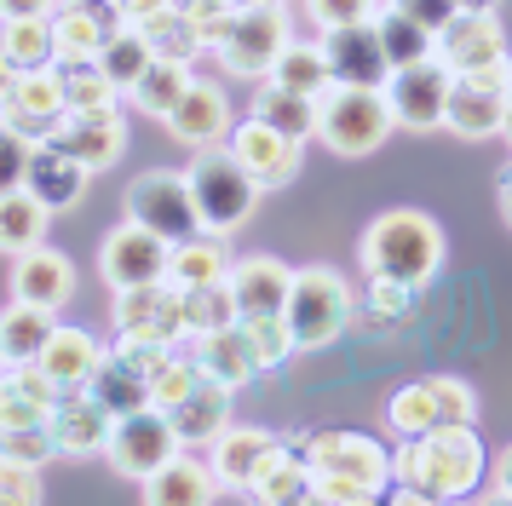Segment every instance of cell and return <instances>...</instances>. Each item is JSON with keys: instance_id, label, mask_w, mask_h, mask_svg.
Wrapping results in <instances>:
<instances>
[{"instance_id": "obj_1", "label": "cell", "mask_w": 512, "mask_h": 506, "mask_svg": "<svg viewBox=\"0 0 512 506\" xmlns=\"http://www.w3.org/2000/svg\"><path fill=\"white\" fill-rule=\"evenodd\" d=\"M392 478L397 489H386V495L403 506L466 501L484 483V443L472 426H432L420 437H397Z\"/></svg>"}, {"instance_id": "obj_2", "label": "cell", "mask_w": 512, "mask_h": 506, "mask_svg": "<svg viewBox=\"0 0 512 506\" xmlns=\"http://www.w3.org/2000/svg\"><path fill=\"white\" fill-rule=\"evenodd\" d=\"M311 460V501L323 506H369L392 489V449L363 432H317L305 437Z\"/></svg>"}, {"instance_id": "obj_3", "label": "cell", "mask_w": 512, "mask_h": 506, "mask_svg": "<svg viewBox=\"0 0 512 506\" xmlns=\"http://www.w3.org/2000/svg\"><path fill=\"white\" fill-rule=\"evenodd\" d=\"M357 253H363L369 276H397V282L426 288L443 271V230L426 213H415V207H386V213L369 219Z\"/></svg>"}, {"instance_id": "obj_4", "label": "cell", "mask_w": 512, "mask_h": 506, "mask_svg": "<svg viewBox=\"0 0 512 506\" xmlns=\"http://www.w3.org/2000/svg\"><path fill=\"white\" fill-rule=\"evenodd\" d=\"M351 282L334 265H305L288 282V299H282V322H288V340L294 351H317V345H334L351 328Z\"/></svg>"}, {"instance_id": "obj_5", "label": "cell", "mask_w": 512, "mask_h": 506, "mask_svg": "<svg viewBox=\"0 0 512 506\" xmlns=\"http://www.w3.org/2000/svg\"><path fill=\"white\" fill-rule=\"evenodd\" d=\"M392 127H397L392 104H386L380 87H340V81H334V87L317 98V138H323L340 161L374 156Z\"/></svg>"}, {"instance_id": "obj_6", "label": "cell", "mask_w": 512, "mask_h": 506, "mask_svg": "<svg viewBox=\"0 0 512 506\" xmlns=\"http://www.w3.org/2000/svg\"><path fill=\"white\" fill-rule=\"evenodd\" d=\"M185 179H190V196H196V219H202V230L231 236V230H242L248 219H254L259 184L231 150H219V144H213V150H196V161L185 167Z\"/></svg>"}, {"instance_id": "obj_7", "label": "cell", "mask_w": 512, "mask_h": 506, "mask_svg": "<svg viewBox=\"0 0 512 506\" xmlns=\"http://www.w3.org/2000/svg\"><path fill=\"white\" fill-rule=\"evenodd\" d=\"M294 41L288 35V6L282 0H248V6H236L225 29H219V69L236 75V81H265L271 64H277V52Z\"/></svg>"}, {"instance_id": "obj_8", "label": "cell", "mask_w": 512, "mask_h": 506, "mask_svg": "<svg viewBox=\"0 0 512 506\" xmlns=\"http://www.w3.org/2000/svg\"><path fill=\"white\" fill-rule=\"evenodd\" d=\"M432 58H438L449 75H489V81H507L512 75L507 35H501L495 12H455V18L438 29Z\"/></svg>"}, {"instance_id": "obj_9", "label": "cell", "mask_w": 512, "mask_h": 506, "mask_svg": "<svg viewBox=\"0 0 512 506\" xmlns=\"http://www.w3.org/2000/svg\"><path fill=\"white\" fill-rule=\"evenodd\" d=\"M110 328L127 345H150V351H173L185 345V317H179V288L173 282H144V288H121L110 299Z\"/></svg>"}, {"instance_id": "obj_10", "label": "cell", "mask_w": 512, "mask_h": 506, "mask_svg": "<svg viewBox=\"0 0 512 506\" xmlns=\"http://www.w3.org/2000/svg\"><path fill=\"white\" fill-rule=\"evenodd\" d=\"M179 449H185V443H179V432H173L167 409L150 403V409H133V414H121V420H116L104 460H110V472H116V478L144 483V478H156Z\"/></svg>"}, {"instance_id": "obj_11", "label": "cell", "mask_w": 512, "mask_h": 506, "mask_svg": "<svg viewBox=\"0 0 512 506\" xmlns=\"http://www.w3.org/2000/svg\"><path fill=\"white\" fill-rule=\"evenodd\" d=\"M127 219H139L144 230H156L167 242H185L190 230H202L190 179L173 173V167H144L139 179L127 184Z\"/></svg>"}, {"instance_id": "obj_12", "label": "cell", "mask_w": 512, "mask_h": 506, "mask_svg": "<svg viewBox=\"0 0 512 506\" xmlns=\"http://www.w3.org/2000/svg\"><path fill=\"white\" fill-rule=\"evenodd\" d=\"M167 253H173L167 236L144 230L139 219H121V225L104 236V248H98V276L110 282V294L144 288V282H167Z\"/></svg>"}, {"instance_id": "obj_13", "label": "cell", "mask_w": 512, "mask_h": 506, "mask_svg": "<svg viewBox=\"0 0 512 506\" xmlns=\"http://www.w3.org/2000/svg\"><path fill=\"white\" fill-rule=\"evenodd\" d=\"M64 115H70V104H64V75H58V64L18 69V81H12L6 104H0V121L18 138H29V144H47V138H58Z\"/></svg>"}, {"instance_id": "obj_14", "label": "cell", "mask_w": 512, "mask_h": 506, "mask_svg": "<svg viewBox=\"0 0 512 506\" xmlns=\"http://www.w3.org/2000/svg\"><path fill=\"white\" fill-rule=\"evenodd\" d=\"M449 69L438 58H420V64H403L386 75V104H392V121L409 127V133H432L443 127V104H449Z\"/></svg>"}, {"instance_id": "obj_15", "label": "cell", "mask_w": 512, "mask_h": 506, "mask_svg": "<svg viewBox=\"0 0 512 506\" xmlns=\"http://www.w3.org/2000/svg\"><path fill=\"white\" fill-rule=\"evenodd\" d=\"M47 426H52V443H58L64 460H93L110 449L116 414L104 409L87 386H75V391H58V403L47 409Z\"/></svg>"}, {"instance_id": "obj_16", "label": "cell", "mask_w": 512, "mask_h": 506, "mask_svg": "<svg viewBox=\"0 0 512 506\" xmlns=\"http://www.w3.org/2000/svg\"><path fill=\"white\" fill-rule=\"evenodd\" d=\"M225 150L254 173L259 190H282V184H294V173H300V150H305V144L248 115V121H236V127H231Z\"/></svg>"}, {"instance_id": "obj_17", "label": "cell", "mask_w": 512, "mask_h": 506, "mask_svg": "<svg viewBox=\"0 0 512 506\" xmlns=\"http://www.w3.org/2000/svg\"><path fill=\"white\" fill-rule=\"evenodd\" d=\"M323 58H328V75L340 87H386V52H380V35H374V18L369 23H340V29H323Z\"/></svg>"}, {"instance_id": "obj_18", "label": "cell", "mask_w": 512, "mask_h": 506, "mask_svg": "<svg viewBox=\"0 0 512 506\" xmlns=\"http://www.w3.org/2000/svg\"><path fill=\"white\" fill-rule=\"evenodd\" d=\"M443 127L455 138H495L507 127V81L455 75L449 81V104H443Z\"/></svg>"}, {"instance_id": "obj_19", "label": "cell", "mask_w": 512, "mask_h": 506, "mask_svg": "<svg viewBox=\"0 0 512 506\" xmlns=\"http://www.w3.org/2000/svg\"><path fill=\"white\" fill-rule=\"evenodd\" d=\"M162 127H167V138H179L185 150H213V144L231 138V98H225V87H213V81L196 75Z\"/></svg>"}, {"instance_id": "obj_20", "label": "cell", "mask_w": 512, "mask_h": 506, "mask_svg": "<svg viewBox=\"0 0 512 506\" xmlns=\"http://www.w3.org/2000/svg\"><path fill=\"white\" fill-rule=\"evenodd\" d=\"M52 144H58V150H70L87 173L116 167L121 150H127V121H121V104H110V110H87V115H64V127H58Z\"/></svg>"}, {"instance_id": "obj_21", "label": "cell", "mask_w": 512, "mask_h": 506, "mask_svg": "<svg viewBox=\"0 0 512 506\" xmlns=\"http://www.w3.org/2000/svg\"><path fill=\"white\" fill-rule=\"evenodd\" d=\"M87 184H93V173H87V167L70 156V150H58L52 138L29 150V179H24V190H29V196H35L41 207H52V213H64V207H81Z\"/></svg>"}, {"instance_id": "obj_22", "label": "cell", "mask_w": 512, "mask_h": 506, "mask_svg": "<svg viewBox=\"0 0 512 506\" xmlns=\"http://www.w3.org/2000/svg\"><path fill=\"white\" fill-rule=\"evenodd\" d=\"M75 294V265L58 248H29L12 259V299H29V305H47V311H64Z\"/></svg>"}, {"instance_id": "obj_23", "label": "cell", "mask_w": 512, "mask_h": 506, "mask_svg": "<svg viewBox=\"0 0 512 506\" xmlns=\"http://www.w3.org/2000/svg\"><path fill=\"white\" fill-rule=\"evenodd\" d=\"M248 495L265 501V506H300V501H311V460H305L300 437H277V443H271V455L259 460Z\"/></svg>"}, {"instance_id": "obj_24", "label": "cell", "mask_w": 512, "mask_h": 506, "mask_svg": "<svg viewBox=\"0 0 512 506\" xmlns=\"http://www.w3.org/2000/svg\"><path fill=\"white\" fill-rule=\"evenodd\" d=\"M225 282H231L236 311H242V317H271V311H282L294 271H288L282 259H271V253H248V259H231Z\"/></svg>"}, {"instance_id": "obj_25", "label": "cell", "mask_w": 512, "mask_h": 506, "mask_svg": "<svg viewBox=\"0 0 512 506\" xmlns=\"http://www.w3.org/2000/svg\"><path fill=\"white\" fill-rule=\"evenodd\" d=\"M231 397H236L231 386H219V380H208V374H202V380H196V386H190L185 397L167 409V420H173L179 443H185V449L213 443V437L231 426Z\"/></svg>"}, {"instance_id": "obj_26", "label": "cell", "mask_w": 512, "mask_h": 506, "mask_svg": "<svg viewBox=\"0 0 512 506\" xmlns=\"http://www.w3.org/2000/svg\"><path fill=\"white\" fill-rule=\"evenodd\" d=\"M144 501L150 506H208L219 501V478H213V466H202V460H190L185 449L167 460L156 478H144Z\"/></svg>"}, {"instance_id": "obj_27", "label": "cell", "mask_w": 512, "mask_h": 506, "mask_svg": "<svg viewBox=\"0 0 512 506\" xmlns=\"http://www.w3.org/2000/svg\"><path fill=\"white\" fill-rule=\"evenodd\" d=\"M231 271V242L219 230H190L185 242L167 253V282L173 288H202V282H225Z\"/></svg>"}, {"instance_id": "obj_28", "label": "cell", "mask_w": 512, "mask_h": 506, "mask_svg": "<svg viewBox=\"0 0 512 506\" xmlns=\"http://www.w3.org/2000/svg\"><path fill=\"white\" fill-rule=\"evenodd\" d=\"M271 443H277V432H259V426H225V432L213 437L208 449H213V478L219 483H231V489H242L248 495V483H254L259 472V460L271 455Z\"/></svg>"}, {"instance_id": "obj_29", "label": "cell", "mask_w": 512, "mask_h": 506, "mask_svg": "<svg viewBox=\"0 0 512 506\" xmlns=\"http://www.w3.org/2000/svg\"><path fill=\"white\" fill-rule=\"evenodd\" d=\"M190 357H196V368L208 374V380H219V386L242 391L248 380H259V363L254 351H248V340H242V328H219V334H202V340H190Z\"/></svg>"}, {"instance_id": "obj_30", "label": "cell", "mask_w": 512, "mask_h": 506, "mask_svg": "<svg viewBox=\"0 0 512 506\" xmlns=\"http://www.w3.org/2000/svg\"><path fill=\"white\" fill-rule=\"evenodd\" d=\"M98 357H104V345L87 334V328H52V340L41 345V357L35 363L47 368L52 380H58V391H75V386H87L93 380V368H98Z\"/></svg>"}, {"instance_id": "obj_31", "label": "cell", "mask_w": 512, "mask_h": 506, "mask_svg": "<svg viewBox=\"0 0 512 506\" xmlns=\"http://www.w3.org/2000/svg\"><path fill=\"white\" fill-rule=\"evenodd\" d=\"M116 29L104 18H93L81 0H64L58 12H52V41H58V58L52 64H98V52L110 41Z\"/></svg>"}, {"instance_id": "obj_32", "label": "cell", "mask_w": 512, "mask_h": 506, "mask_svg": "<svg viewBox=\"0 0 512 506\" xmlns=\"http://www.w3.org/2000/svg\"><path fill=\"white\" fill-rule=\"evenodd\" d=\"M52 328H58V311H47V305H29V299L6 305V311H0V357H6V363L41 357V345L52 340Z\"/></svg>"}, {"instance_id": "obj_33", "label": "cell", "mask_w": 512, "mask_h": 506, "mask_svg": "<svg viewBox=\"0 0 512 506\" xmlns=\"http://www.w3.org/2000/svg\"><path fill=\"white\" fill-rule=\"evenodd\" d=\"M248 115L265 121V127H277V133H288V138H300V144L305 138H317V98L288 92V87H277V81H265V87L254 92Z\"/></svg>"}, {"instance_id": "obj_34", "label": "cell", "mask_w": 512, "mask_h": 506, "mask_svg": "<svg viewBox=\"0 0 512 506\" xmlns=\"http://www.w3.org/2000/svg\"><path fill=\"white\" fill-rule=\"evenodd\" d=\"M374 35H380V52H386V64L403 69V64H420V58H432V29H420L397 0H380V12H374Z\"/></svg>"}, {"instance_id": "obj_35", "label": "cell", "mask_w": 512, "mask_h": 506, "mask_svg": "<svg viewBox=\"0 0 512 506\" xmlns=\"http://www.w3.org/2000/svg\"><path fill=\"white\" fill-rule=\"evenodd\" d=\"M420 305V288L415 282H397V276H369V288L363 299L351 305V322H363V328H397V322H409Z\"/></svg>"}, {"instance_id": "obj_36", "label": "cell", "mask_w": 512, "mask_h": 506, "mask_svg": "<svg viewBox=\"0 0 512 506\" xmlns=\"http://www.w3.org/2000/svg\"><path fill=\"white\" fill-rule=\"evenodd\" d=\"M179 317H185V340H202V334L231 328L242 311H236L231 282H202V288H179Z\"/></svg>"}, {"instance_id": "obj_37", "label": "cell", "mask_w": 512, "mask_h": 506, "mask_svg": "<svg viewBox=\"0 0 512 506\" xmlns=\"http://www.w3.org/2000/svg\"><path fill=\"white\" fill-rule=\"evenodd\" d=\"M265 81H277V87H288V92H305V98H323V92L334 87L328 58H323V46L317 41H288L277 52V64H271Z\"/></svg>"}, {"instance_id": "obj_38", "label": "cell", "mask_w": 512, "mask_h": 506, "mask_svg": "<svg viewBox=\"0 0 512 506\" xmlns=\"http://www.w3.org/2000/svg\"><path fill=\"white\" fill-rule=\"evenodd\" d=\"M47 219L52 207H41L29 190H12V196H0V253H29L47 242Z\"/></svg>"}, {"instance_id": "obj_39", "label": "cell", "mask_w": 512, "mask_h": 506, "mask_svg": "<svg viewBox=\"0 0 512 506\" xmlns=\"http://www.w3.org/2000/svg\"><path fill=\"white\" fill-rule=\"evenodd\" d=\"M190 81H196V69H190V64L156 58V64H150V69L139 75V81L127 87V98H133V104H139L144 115H156V121H167V115H173V104L185 98V87H190Z\"/></svg>"}, {"instance_id": "obj_40", "label": "cell", "mask_w": 512, "mask_h": 506, "mask_svg": "<svg viewBox=\"0 0 512 506\" xmlns=\"http://www.w3.org/2000/svg\"><path fill=\"white\" fill-rule=\"evenodd\" d=\"M144 29V41H150V52L156 58H173V64H196L202 52H208V35L190 23V12H179V6H167L162 18H150L139 23Z\"/></svg>"}, {"instance_id": "obj_41", "label": "cell", "mask_w": 512, "mask_h": 506, "mask_svg": "<svg viewBox=\"0 0 512 506\" xmlns=\"http://www.w3.org/2000/svg\"><path fill=\"white\" fill-rule=\"evenodd\" d=\"M0 52L12 69H47L58 58V41H52V18H12L0 23Z\"/></svg>"}, {"instance_id": "obj_42", "label": "cell", "mask_w": 512, "mask_h": 506, "mask_svg": "<svg viewBox=\"0 0 512 506\" xmlns=\"http://www.w3.org/2000/svg\"><path fill=\"white\" fill-rule=\"evenodd\" d=\"M150 64H156V52H150V41H144V29H133V23H121L116 35L104 41V52H98V69H104L121 92L133 87Z\"/></svg>"}, {"instance_id": "obj_43", "label": "cell", "mask_w": 512, "mask_h": 506, "mask_svg": "<svg viewBox=\"0 0 512 506\" xmlns=\"http://www.w3.org/2000/svg\"><path fill=\"white\" fill-rule=\"evenodd\" d=\"M386 426L392 437H420L438 426V397H432V380H409L386 397Z\"/></svg>"}, {"instance_id": "obj_44", "label": "cell", "mask_w": 512, "mask_h": 506, "mask_svg": "<svg viewBox=\"0 0 512 506\" xmlns=\"http://www.w3.org/2000/svg\"><path fill=\"white\" fill-rule=\"evenodd\" d=\"M58 75H64V104H70V115H87V110H110V104H121V87L104 75L98 64H58Z\"/></svg>"}, {"instance_id": "obj_45", "label": "cell", "mask_w": 512, "mask_h": 506, "mask_svg": "<svg viewBox=\"0 0 512 506\" xmlns=\"http://www.w3.org/2000/svg\"><path fill=\"white\" fill-rule=\"evenodd\" d=\"M236 328H242V340H248V351H254L259 374H271V368H282L288 357H294V340H288L282 311H271V317H236Z\"/></svg>"}, {"instance_id": "obj_46", "label": "cell", "mask_w": 512, "mask_h": 506, "mask_svg": "<svg viewBox=\"0 0 512 506\" xmlns=\"http://www.w3.org/2000/svg\"><path fill=\"white\" fill-rule=\"evenodd\" d=\"M196 380H202L196 357L173 345V351H167L162 363H156V374H150V403H156V409H173V403H179V397H185L190 386H196Z\"/></svg>"}, {"instance_id": "obj_47", "label": "cell", "mask_w": 512, "mask_h": 506, "mask_svg": "<svg viewBox=\"0 0 512 506\" xmlns=\"http://www.w3.org/2000/svg\"><path fill=\"white\" fill-rule=\"evenodd\" d=\"M0 455H6V460H24V466H47V460H58L52 426H47V420H29V426H0Z\"/></svg>"}, {"instance_id": "obj_48", "label": "cell", "mask_w": 512, "mask_h": 506, "mask_svg": "<svg viewBox=\"0 0 512 506\" xmlns=\"http://www.w3.org/2000/svg\"><path fill=\"white\" fill-rule=\"evenodd\" d=\"M432 397H438V426H472L478 420V391L455 374H432Z\"/></svg>"}, {"instance_id": "obj_49", "label": "cell", "mask_w": 512, "mask_h": 506, "mask_svg": "<svg viewBox=\"0 0 512 506\" xmlns=\"http://www.w3.org/2000/svg\"><path fill=\"white\" fill-rule=\"evenodd\" d=\"M41 501V466L0 455V506H35Z\"/></svg>"}, {"instance_id": "obj_50", "label": "cell", "mask_w": 512, "mask_h": 506, "mask_svg": "<svg viewBox=\"0 0 512 506\" xmlns=\"http://www.w3.org/2000/svg\"><path fill=\"white\" fill-rule=\"evenodd\" d=\"M29 138H18L6 121H0V196H12V190H24L29 179Z\"/></svg>"}, {"instance_id": "obj_51", "label": "cell", "mask_w": 512, "mask_h": 506, "mask_svg": "<svg viewBox=\"0 0 512 506\" xmlns=\"http://www.w3.org/2000/svg\"><path fill=\"white\" fill-rule=\"evenodd\" d=\"M305 12L317 29H340V23H369L380 12V0H305Z\"/></svg>"}, {"instance_id": "obj_52", "label": "cell", "mask_w": 512, "mask_h": 506, "mask_svg": "<svg viewBox=\"0 0 512 506\" xmlns=\"http://www.w3.org/2000/svg\"><path fill=\"white\" fill-rule=\"evenodd\" d=\"M397 6H403V12H409V18L420 23V29H432V35H438L443 23H449L455 12H461L455 0H397Z\"/></svg>"}, {"instance_id": "obj_53", "label": "cell", "mask_w": 512, "mask_h": 506, "mask_svg": "<svg viewBox=\"0 0 512 506\" xmlns=\"http://www.w3.org/2000/svg\"><path fill=\"white\" fill-rule=\"evenodd\" d=\"M64 0H0V23H12V18H52Z\"/></svg>"}, {"instance_id": "obj_54", "label": "cell", "mask_w": 512, "mask_h": 506, "mask_svg": "<svg viewBox=\"0 0 512 506\" xmlns=\"http://www.w3.org/2000/svg\"><path fill=\"white\" fill-rule=\"evenodd\" d=\"M495 202H501V219H507V230H512V161L501 167V179H495Z\"/></svg>"}, {"instance_id": "obj_55", "label": "cell", "mask_w": 512, "mask_h": 506, "mask_svg": "<svg viewBox=\"0 0 512 506\" xmlns=\"http://www.w3.org/2000/svg\"><path fill=\"white\" fill-rule=\"evenodd\" d=\"M495 495L512 501V449H501V460H495Z\"/></svg>"}, {"instance_id": "obj_56", "label": "cell", "mask_w": 512, "mask_h": 506, "mask_svg": "<svg viewBox=\"0 0 512 506\" xmlns=\"http://www.w3.org/2000/svg\"><path fill=\"white\" fill-rule=\"evenodd\" d=\"M12 81H18V69H12V64H0V104H6V92H12Z\"/></svg>"}, {"instance_id": "obj_57", "label": "cell", "mask_w": 512, "mask_h": 506, "mask_svg": "<svg viewBox=\"0 0 512 506\" xmlns=\"http://www.w3.org/2000/svg\"><path fill=\"white\" fill-rule=\"evenodd\" d=\"M455 6H461V12H495L501 0H455Z\"/></svg>"}, {"instance_id": "obj_58", "label": "cell", "mask_w": 512, "mask_h": 506, "mask_svg": "<svg viewBox=\"0 0 512 506\" xmlns=\"http://www.w3.org/2000/svg\"><path fill=\"white\" fill-rule=\"evenodd\" d=\"M507 121H512V75H507Z\"/></svg>"}, {"instance_id": "obj_59", "label": "cell", "mask_w": 512, "mask_h": 506, "mask_svg": "<svg viewBox=\"0 0 512 506\" xmlns=\"http://www.w3.org/2000/svg\"><path fill=\"white\" fill-rule=\"evenodd\" d=\"M501 138H507V144H512V121H507V127H501Z\"/></svg>"}, {"instance_id": "obj_60", "label": "cell", "mask_w": 512, "mask_h": 506, "mask_svg": "<svg viewBox=\"0 0 512 506\" xmlns=\"http://www.w3.org/2000/svg\"><path fill=\"white\" fill-rule=\"evenodd\" d=\"M0 380H6V357H0Z\"/></svg>"}, {"instance_id": "obj_61", "label": "cell", "mask_w": 512, "mask_h": 506, "mask_svg": "<svg viewBox=\"0 0 512 506\" xmlns=\"http://www.w3.org/2000/svg\"><path fill=\"white\" fill-rule=\"evenodd\" d=\"M0 64H6V52H0Z\"/></svg>"}]
</instances>
